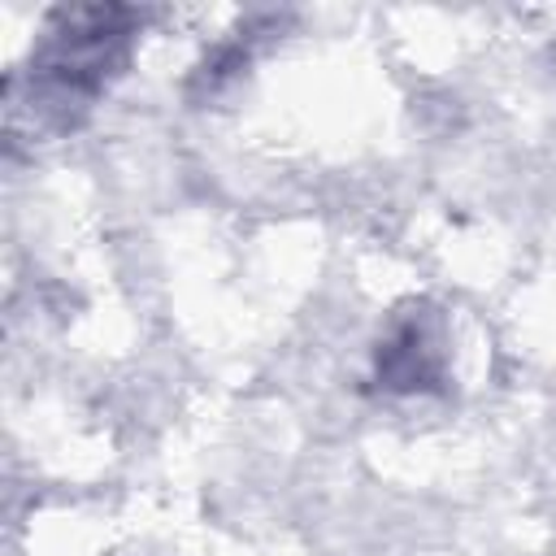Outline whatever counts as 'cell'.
Returning <instances> with one entry per match:
<instances>
[{"instance_id":"obj_2","label":"cell","mask_w":556,"mask_h":556,"mask_svg":"<svg viewBox=\"0 0 556 556\" xmlns=\"http://www.w3.org/2000/svg\"><path fill=\"white\" fill-rule=\"evenodd\" d=\"M378 382L387 391H434L443 382V334L430 308L404 313L378 343Z\"/></svg>"},{"instance_id":"obj_1","label":"cell","mask_w":556,"mask_h":556,"mask_svg":"<svg viewBox=\"0 0 556 556\" xmlns=\"http://www.w3.org/2000/svg\"><path fill=\"white\" fill-rule=\"evenodd\" d=\"M130 9H65L52 17L48 43L35 61L39 87L56 100H91L126 65L130 48Z\"/></svg>"}]
</instances>
